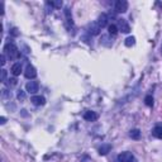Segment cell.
Returning <instances> with one entry per match:
<instances>
[{
	"instance_id": "cell-1",
	"label": "cell",
	"mask_w": 162,
	"mask_h": 162,
	"mask_svg": "<svg viewBox=\"0 0 162 162\" xmlns=\"http://www.w3.org/2000/svg\"><path fill=\"white\" fill-rule=\"evenodd\" d=\"M4 53L11 60H14V58H18L19 57V49L18 47L15 46L14 42H9L4 46Z\"/></svg>"
},
{
	"instance_id": "cell-2",
	"label": "cell",
	"mask_w": 162,
	"mask_h": 162,
	"mask_svg": "<svg viewBox=\"0 0 162 162\" xmlns=\"http://www.w3.org/2000/svg\"><path fill=\"white\" fill-rule=\"evenodd\" d=\"M118 161L119 162H137L136 158H134V156L130 152H122L118 156Z\"/></svg>"
},
{
	"instance_id": "cell-3",
	"label": "cell",
	"mask_w": 162,
	"mask_h": 162,
	"mask_svg": "<svg viewBox=\"0 0 162 162\" xmlns=\"http://www.w3.org/2000/svg\"><path fill=\"white\" fill-rule=\"evenodd\" d=\"M115 10L118 13H126L128 10V3L126 0H118L115 3Z\"/></svg>"
},
{
	"instance_id": "cell-4",
	"label": "cell",
	"mask_w": 162,
	"mask_h": 162,
	"mask_svg": "<svg viewBox=\"0 0 162 162\" xmlns=\"http://www.w3.org/2000/svg\"><path fill=\"white\" fill-rule=\"evenodd\" d=\"M87 31H89V33H90V34H92V36H98V34L100 33L101 28L99 27V24H98L96 22H92L91 24H89V27H87Z\"/></svg>"
},
{
	"instance_id": "cell-5",
	"label": "cell",
	"mask_w": 162,
	"mask_h": 162,
	"mask_svg": "<svg viewBox=\"0 0 162 162\" xmlns=\"http://www.w3.org/2000/svg\"><path fill=\"white\" fill-rule=\"evenodd\" d=\"M25 89L29 94H36L39 89V85H38L37 81H29V83L25 85Z\"/></svg>"
},
{
	"instance_id": "cell-6",
	"label": "cell",
	"mask_w": 162,
	"mask_h": 162,
	"mask_svg": "<svg viewBox=\"0 0 162 162\" xmlns=\"http://www.w3.org/2000/svg\"><path fill=\"white\" fill-rule=\"evenodd\" d=\"M24 75H25L27 79H34L37 76V70L34 69L32 65H28V66H27V69H25V71H24Z\"/></svg>"
},
{
	"instance_id": "cell-7",
	"label": "cell",
	"mask_w": 162,
	"mask_h": 162,
	"mask_svg": "<svg viewBox=\"0 0 162 162\" xmlns=\"http://www.w3.org/2000/svg\"><path fill=\"white\" fill-rule=\"evenodd\" d=\"M118 27L123 33H129L130 32V27H129V24L127 23L126 19H119L118 20Z\"/></svg>"
},
{
	"instance_id": "cell-8",
	"label": "cell",
	"mask_w": 162,
	"mask_h": 162,
	"mask_svg": "<svg viewBox=\"0 0 162 162\" xmlns=\"http://www.w3.org/2000/svg\"><path fill=\"white\" fill-rule=\"evenodd\" d=\"M31 101H32L34 105H37V106H40V105H45V104H46V99H45L43 96H40V95L32 96Z\"/></svg>"
},
{
	"instance_id": "cell-9",
	"label": "cell",
	"mask_w": 162,
	"mask_h": 162,
	"mask_svg": "<svg viewBox=\"0 0 162 162\" xmlns=\"http://www.w3.org/2000/svg\"><path fill=\"white\" fill-rule=\"evenodd\" d=\"M84 119L87 120V122H94V120L98 119V114H96L95 112L87 110V112H85V114H84Z\"/></svg>"
},
{
	"instance_id": "cell-10",
	"label": "cell",
	"mask_w": 162,
	"mask_h": 162,
	"mask_svg": "<svg viewBox=\"0 0 162 162\" xmlns=\"http://www.w3.org/2000/svg\"><path fill=\"white\" fill-rule=\"evenodd\" d=\"M96 23L99 24L100 28H104V27L108 25V15L105 14V13H101V14L99 15V19H98Z\"/></svg>"
},
{
	"instance_id": "cell-11",
	"label": "cell",
	"mask_w": 162,
	"mask_h": 162,
	"mask_svg": "<svg viewBox=\"0 0 162 162\" xmlns=\"http://www.w3.org/2000/svg\"><path fill=\"white\" fill-rule=\"evenodd\" d=\"M20 72H22V65L19 62H17V63H14L11 66V74L14 76H19Z\"/></svg>"
},
{
	"instance_id": "cell-12",
	"label": "cell",
	"mask_w": 162,
	"mask_h": 162,
	"mask_svg": "<svg viewBox=\"0 0 162 162\" xmlns=\"http://www.w3.org/2000/svg\"><path fill=\"white\" fill-rule=\"evenodd\" d=\"M110 150H112V146H110V144H103V146L99 148V153H100L101 156H105V155L109 153Z\"/></svg>"
},
{
	"instance_id": "cell-13",
	"label": "cell",
	"mask_w": 162,
	"mask_h": 162,
	"mask_svg": "<svg viewBox=\"0 0 162 162\" xmlns=\"http://www.w3.org/2000/svg\"><path fill=\"white\" fill-rule=\"evenodd\" d=\"M129 136H130L133 139H139V137H141V130H139V129H132L130 133H129Z\"/></svg>"
},
{
	"instance_id": "cell-14",
	"label": "cell",
	"mask_w": 162,
	"mask_h": 162,
	"mask_svg": "<svg viewBox=\"0 0 162 162\" xmlns=\"http://www.w3.org/2000/svg\"><path fill=\"white\" fill-rule=\"evenodd\" d=\"M153 136L155 137H157V138H160V139H162V127H155V129H153Z\"/></svg>"
},
{
	"instance_id": "cell-15",
	"label": "cell",
	"mask_w": 162,
	"mask_h": 162,
	"mask_svg": "<svg viewBox=\"0 0 162 162\" xmlns=\"http://www.w3.org/2000/svg\"><path fill=\"white\" fill-rule=\"evenodd\" d=\"M108 29H109V34L115 36V34L118 33V27H117L115 24H110L109 27H108Z\"/></svg>"
},
{
	"instance_id": "cell-16",
	"label": "cell",
	"mask_w": 162,
	"mask_h": 162,
	"mask_svg": "<svg viewBox=\"0 0 162 162\" xmlns=\"http://www.w3.org/2000/svg\"><path fill=\"white\" fill-rule=\"evenodd\" d=\"M134 43H136V38H134V37H128L126 39V46L127 47H132Z\"/></svg>"
},
{
	"instance_id": "cell-17",
	"label": "cell",
	"mask_w": 162,
	"mask_h": 162,
	"mask_svg": "<svg viewBox=\"0 0 162 162\" xmlns=\"http://www.w3.org/2000/svg\"><path fill=\"white\" fill-rule=\"evenodd\" d=\"M65 14H66V18H67V23H70V24L72 25L74 22H72V17H71V14H70V9H69V8H66Z\"/></svg>"
},
{
	"instance_id": "cell-18",
	"label": "cell",
	"mask_w": 162,
	"mask_h": 162,
	"mask_svg": "<svg viewBox=\"0 0 162 162\" xmlns=\"http://www.w3.org/2000/svg\"><path fill=\"white\" fill-rule=\"evenodd\" d=\"M47 4L51 5V6H55V8H57V9H60V8L62 6V2H61V0H57V2H48Z\"/></svg>"
},
{
	"instance_id": "cell-19",
	"label": "cell",
	"mask_w": 162,
	"mask_h": 162,
	"mask_svg": "<svg viewBox=\"0 0 162 162\" xmlns=\"http://www.w3.org/2000/svg\"><path fill=\"white\" fill-rule=\"evenodd\" d=\"M144 103H146V105H147V106H152V105H153V98H152L151 95L146 96V99H144Z\"/></svg>"
},
{
	"instance_id": "cell-20",
	"label": "cell",
	"mask_w": 162,
	"mask_h": 162,
	"mask_svg": "<svg viewBox=\"0 0 162 162\" xmlns=\"http://www.w3.org/2000/svg\"><path fill=\"white\" fill-rule=\"evenodd\" d=\"M18 99H19L20 101L25 100V92H24L23 90H19V92H18Z\"/></svg>"
},
{
	"instance_id": "cell-21",
	"label": "cell",
	"mask_w": 162,
	"mask_h": 162,
	"mask_svg": "<svg viewBox=\"0 0 162 162\" xmlns=\"http://www.w3.org/2000/svg\"><path fill=\"white\" fill-rule=\"evenodd\" d=\"M5 80H6V70H2V81L3 83H5Z\"/></svg>"
},
{
	"instance_id": "cell-22",
	"label": "cell",
	"mask_w": 162,
	"mask_h": 162,
	"mask_svg": "<svg viewBox=\"0 0 162 162\" xmlns=\"http://www.w3.org/2000/svg\"><path fill=\"white\" fill-rule=\"evenodd\" d=\"M9 85L10 86H15L17 85V79H10L9 80Z\"/></svg>"
},
{
	"instance_id": "cell-23",
	"label": "cell",
	"mask_w": 162,
	"mask_h": 162,
	"mask_svg": "<svg viewBox=\"0 0 162 162\" xmlns=\"http://www.w3.org/2000/svg\"><path fill=\"white\" fill-rule=\"evenodd\" d=\"M10 33H11V36H14V37H17V36L19 34V32H18V29H17V28H13Z\"/></svg>"
},
{
	"instance_id": "cell-24",
	"label": "cell",
	"mask_w": 162,
	"mask_h": 162,
	"mask_svg": "<svg viewBox=\"0 0 162 162\" xmlns=\"http://www.w3.org/2000/svg\"><path fill=\"white\" fill-rule=\"evenodd\" d=\"M0 60H2V66H4V65L6 63V58H5V55H4V53L2 55V57H0Z\"/></svg>"
},
{
	"instance_id": "cell-25",
	"label": "cell",
	"mask_w": 162,
	"mask_h": 162,
	"mask_svg": "<svg viewBox=\"0 0 162 162\" xmlns=\"http://www.w3.org/2000/svg\"><path fill=\"white\" fill-rule=\"evenodd\" d=\"M5 122H6V119H5L4 117H2V118H0V124H4Z\"/></svg>"
},
{
	"instance_id": "cell-26",
	"label": "cell",
	"mask_w": 162,
	"mask_h": 162,
	"mask_svg": "<svg viewBox=\"0 0 162 162\" xmlns=\"http://www.w3.org/2000/svg\"><path fill=\"white\" fill-rule=\"evenodd\" d=\"M161 51H162V48H161Z\"/></svg>"
}]
</instances>
